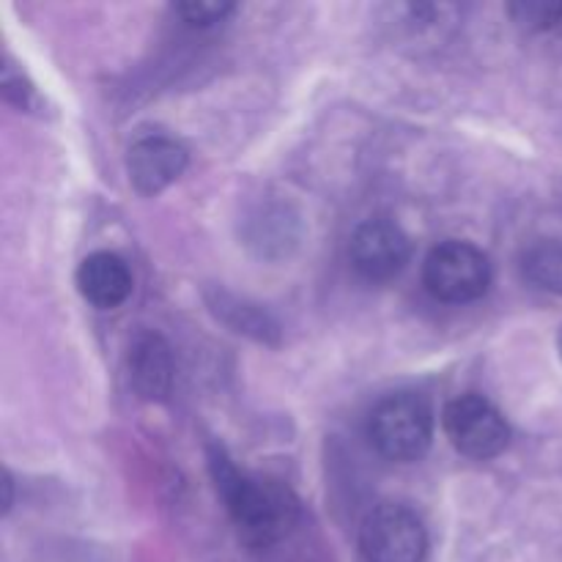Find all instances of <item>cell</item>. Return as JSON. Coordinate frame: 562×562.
I'll use <instances>...</instances> for the list:
<instances>
[{"instance_id":"1","label":"cell","mask_w":562,"mask_h":562,"mask_svg":"<svg viewBox=\"0 0 562 562\" xmlns=\"http://www.w3.org/2000/svg\"><path fill=\"white\" fill-rule=\"evenodd\" d=\"M209 470L241 541L267 549L289 536L300 519V499L289 488L239 472L223 448L209 450Z\"/></svg>"},{"instance_id":"2","label":"cell","mask_w":562,"mask_h":562,"mask_svg":"<svg viewBox=\"0 0 562 562\" xmlns=\"http://www.w3.org/2000/svg\"><path fill=\"white\" fill-rule=\"evenodd\" d=\"M371 442L384 459L417 461L428 453L434 439V409L423 395H387L371 412Z\"/></svg>"},{"instance_id":"3","label":"cell","mask_w":562,"mask_h":562,"mask_svg":"<svg viewBox=\"0 0 562 562\" xmlns=\"http://www.w3.org/2000/svg\"><path fill=\"white\" fill-rule=\"evenodd\" d=\"M426 289L439 302L464 305V302L481 300L492 285V263L486 252L477 250L470 241H442L434 247L423 267Z\"/></svg>"},{"instance_id":"4","label":"cell","mask_w":562,"mask_h":562,"mask_svg":"<svg viewBox=\"0 0 562 562\" xmlns=\"http://www.w3.org/2000/svg\"><path fill=\"white\" fill-rule=\"evenodd\" d=\"M360 552L368 562H423L428 536L415 510L379 505L360 527Z\"/></svg>"},{"instance_id":"5","label":"cell","mask_w":562,"mask_h":562,"mask_svg":"<svg viewBox=\"0 0 562 562\" xmlns=\"http://www.w3.org/2000/svg\"><path fill=\"white\" fill-rule=\"evenodd\" d=\"M445 434L459 453L488 461L510 442V428L503 412L483 395H461L445 409Z\"/></svg>"},{"instance_id":"6","label":"cell","mask_w":562,"mask_h":562,"mask_svg":"<svg viewBox=\"0 0 562 562\" xmlns=\"http://www.w3.org/2000/svg\"><path fill=\"white\" fill-rule=\"evenodd\" d=\"M349 256L362 278L384 283L404 272L412 256V241L393 220H366L351 236Z\"/></svg>"},{"instance_id":"7","label":"cell","mask_w":562,"mask_h":562,"mask_svg":"<svg viewBox=\"0 0 562 562\" xmlns=\"http://www.w3.org/2000/svg\"><path fill=\"white\" fill-rule=\"evenodd\" d=\"M187 168V151L170 137H143L130 148L126 170L130 181L140 195H157L173 184Z\"/></svg>"},{"instance_id":"8","label":"cell","mask_w":562,"mask_h":562,"mask_svg":"<svg viewBox=\"0 0 562 562\" xmlns=\"http://www.w3.org/2000/svg\"><path fill=\"white\" fill-rule=\"evenodd\" d=\"M77 289L93 307L113 311L132 294V272L115 252H91L77 269Z\"/></svg>"},{"instance_id":"9","label":"cell","mask_w":562,"mask_h":562,"mask_svg":"<svg viewBox=\"0 0 562 562\" xmlns=\"http://www.w3.org/2000/svg\"><path fill=\"white\" fill-rule=\"evenodd\" d=\"M132 387L146 401H162L173 384V357L159 335H137L130 349Z\"/></svg>"},{"instance_id":"10","label":"cell","mask_w":562,"mask_h":562,"mask_svg":"<svg viewBox=\"0 0 562 562\" xmlns=\"http://www.w3.org/2000/svg\"><path fill=\"white\" fill-rule=\"evenodd\" d=\"M212 307L217 311V316H223L225 322L236 329V333L252 335V338L263 340V344L269 340V335L278 333V324H274L267 313H261L258 307L245 305V302L234 300V296L228 294H220L217 302H212Z\"/></svg>"},{"instance_id":"11","label":"cell","mask_w":562,"mask_h":562,"mask_svg":"<svg viewBox=\"0 0 562 562\" xmlns=\"http://www.w3.org/2000/svg\"><path fill=\"white\" fill-rule=\"evenodd\" d=\"M525 274L541 289L562 294V245L538 241L525 252Z\"/></svg>"},{"instance_id":"12","label":"cell","mask_w":562,"mask_h":562,"mask_svg":"<svg viewBox=\"0 0 562 562\" xmlns=\"http://www.w3.org/2000/svg\"><path fill=\"white\" fill-rule=\"evenodd\" d=\"M234 11L231 3H212V0H190V3L176 5V14L187 22V25H214V22H223L225 16Z\"/></svg>"},{"instance_id":"13","label":"cell","mask_w":562,"mask_h":562,"mask_svg":"<svg viewBox=\"0 0 562 562\" xmlns=\"http://www.w3.org/2000/svg\"><path fill=\"white\" fill-rule=\"evenodd\" d=\"M516 16H519V22H525V25L530 27H549L554 25V20L562 16V5H514Z\"/></svg>"},{"instance_id":"14","label":"cell","mask_w":562,"mask_h":562,"mask_svg":"<svg viewBox=\"0 0 562 562\" xmlns=\"http://www.w3.org/2000/svg\"><path fill=\"white\" fill-rule=\"evenodd\" d=\"M558 351H560V360H562V327H560V335H558Z\"/></svg>"}]
</instances>
